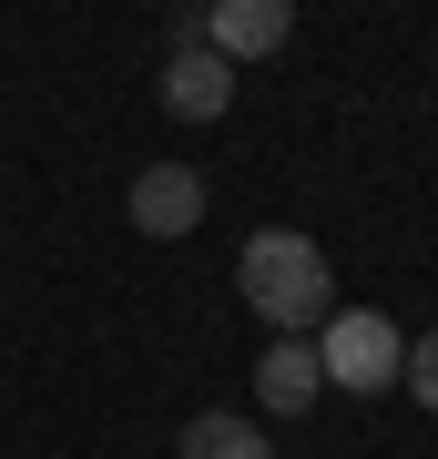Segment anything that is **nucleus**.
Masks as SVG:
<instances>
[{
	"instance_id": "nucleus-2",
	"label": "nucleus",
	"mask_w": 438,
	"mask_h": 459,
	"mask_svg": "<svg viewBox=\"0 0 438 459\" xmlns=\"http://www.w3.org/2000/svg\"><path fill=\"white\" fill-rule=\"evenodd\" d=\"M316 368H326V388H398V368H408V337H398V316H377V307H347V316H326L316 327Z\"/></svg>"
},
{
	"instance_id": "nucleus-8",
	"label": "nucleus",
	"mask_w": 438,
	"mask_h": 459,
	"mask_svg": "<svg viewBox=\"0 0 438 459\" xmlns=\"http://www.w3.org/2000/svg\"><path fill=\"white\" fill-rule=\"evenodd\" d=\"M398 377H408V398H418V409H438V327L408 337V368H398Z\"/></svg>"
},
{
	"instance_id": "nucleus-7",
	"label": "nucleus",
	"mask_w": 438,
	"mask_h": 459,
	"mask_svg": "<svg viewBox=\"0 0 438 459\" xmlns=\"http://www.w3.org/2000/svg\"><path fill=\"white\" fill-rule=\"evenodd\" d=\"M174 459H276V449H265V429H255V419H235V409H204V419H184Z\"/></svg>"
},
{
	"instance_id": "nucleus-4",
	"label": "nucleus",
	"mask_w": 438,
	"mask_h": 459,
	"mask_svg": "<svg viewBox=\"0 0 438 459\" xmlns=\"http://www.w3.org/2000/svg\"><path fill=\"white\" fill-rule=\"evenodd\" d=\"M296 31V0H204V41L225 51V62H265V51H286Z\"/></svg>"
},
{
	"instance_id": "nucleus-3",
	"label": "nucleus",
	"mask_w": 438,
	"mask_h": 459,
	"mask_svg": "<svg viewBox=\"0 0 438 459\" xmlns=\"http://www.w3.org/2000/svg\"><path fill=\"white\" fill-rule=\"evenodd\" d=\"M204 174L194 164H143L133 174V195H123V214H133V235H153V246H174V235H194L204 225Z\"/></svg>"
},
{
	"instance_id": "nucleus-1",
	"label": "nucleus",
	"mask_w": 438,
	"mask_h": 459,
	"mask_svg": "<svg viewBox=\"0 0 438 459\" xmlns=\"http://www.w3.org/2000/svg\"><path fill=\"white\" fill-rule=\"evenodd\" d=\"M235 296L265 316L276 337H306L337 316V265H326L316 235H296V225H255L245 235V255H235Z\"/></svg>"
},
{
	"instance_id": "nucleus-6",
	"label": "nucleus",
	"mask_w": 438,
	"mask_h": 459,
	"mask_svg": "<svg viewBox=\"0 0 438 459\" xmlns=\"http://www.w3.org/2000/svg\"><path fill=\"white\" fill-rule=\"evenodd\" d=\"M255 398L276 419H306L316 398H326V368H316V337H265V358H255Z\"/></svg>"
},
{
	"instance_id": "nucleus-5",
	"label": "nucleus",
	"mask_w": 438,
	"mask_h": 459,
	"mask_svg": "<svg viewBox=\"0 0 438 459\" xmlns=\"http://www.w3.org/2000/svg\"><path fill=\"white\" fill-rule=\"evenodd\" d=\"M235 102V62L214 41H174V62H163V113L174 123H214Z\"/></svg>"
}]
</instances>
